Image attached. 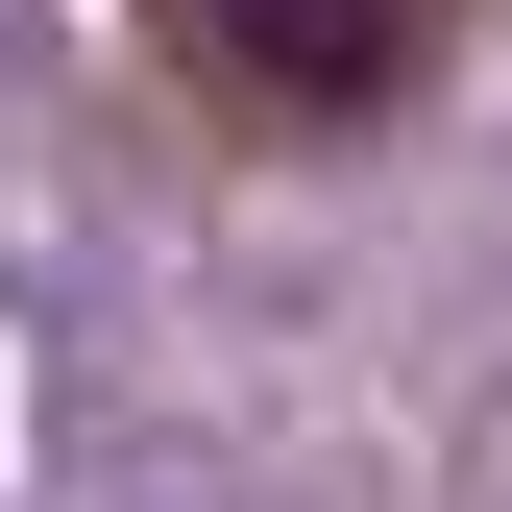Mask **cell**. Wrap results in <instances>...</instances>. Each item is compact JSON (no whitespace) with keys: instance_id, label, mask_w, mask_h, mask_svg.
Returning a JSON list of instances; mask_svg holds the SVG:
<instances>
[{"instance_id":"1","label":"cell","mask_w":512,"mask_h":512,"mask_svg":"<svg viewBox=\"0 0 512 512\" xmlns=\"http://www.w3.org/2000/svg\"><path fill=\"white\" fill-rule=\"evenodd\" d=\"M147 25H171V74H220L244 122L317 147V122H391V98H415L439 0H147Z\"/></svg>"}]
</instances>
